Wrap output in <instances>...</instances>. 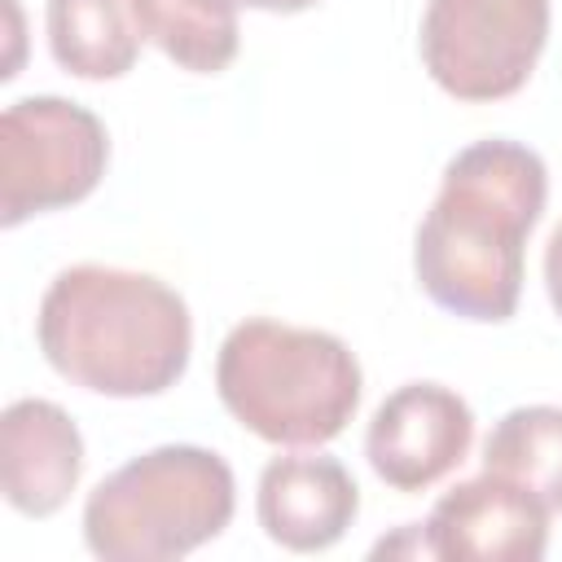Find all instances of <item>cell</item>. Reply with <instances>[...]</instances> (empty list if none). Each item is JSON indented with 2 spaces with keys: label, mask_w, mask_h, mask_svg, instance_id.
Masks as SVG:
<instances>
[{
  "label": "cell",
  "mask_w": 562,
  "mask_h": 562,
  "mask_svg": "<svg viewBox=\"0 0 562 562\" xmlns=\"http://www.w3.org/2000/svg\"><path fill=\"white\" fill-rule=\"evenodd\" d=\"M544 198L549 171L536 149L505 136L465 145L413 237V272L430 303L461 321H509Z\"/></svg>",
  "instance_id": "1"
},
{
  "label": "cell",
  "mask_w": 562,
  "mask_h": 562,
  "mask_svg": "<svg viewBox=\"0 0 562 562\" xmlns=\"http://www.w3.org/2000/svg\"><path fill=\"white\" fill-rule=\"evenodd\" d=\"M35 338L66 382L110 400H140L184 378L193 321L184 299L149 272L75 263L48 281Z\"/></svg>",
  "instance_id": "2"
},
{
  "label": "cell",
  "mask_w": 562,
  "mask_h": 562,
  "mask_svg": "<svg viewBox=\"0 0 562 562\" xmlns=\"http://www.w3.org/2000/svg\"><path fill=\"white\" fill-rule=\"evenodd\" d=\"M360 360L325 329L250 316L228 329L215 356L224 408L259 439L321 448L347 430L360 404Z\"/></svg>",
  "instance_id": "3"
},
{
  "label": "cell",
  "mask_w": 562,
  "mask_h": 562,
  "mask_svg": "<svg viewBox=\"0 0 562 562\" xmlns=\"http://www.w3.org/2000/svg\"><path fill=\"white\" fill-rule=\"evenodd\" d=\"M233 509L237 483L220 452L162 443L88 492L83 544L105 562H167L215 540Z\"/></svg>",
  "instance_id": "4"
},
{
  "label": "cell",
  "mask_w": 562,
  "mask_h": 562,
  "mask_svg": "<svg viewBox=\"0 0 562 562\" xmlns=\"http://www.w3.org/2000/svg\"><path fill=\"white\" fill-rule=\"evenodd\" d=\"M110 162L105 123L66 97H22L0 114V224L83 202Z\"/></svg>",
  "instance_id": "5"
},
{
  "label": "cell",
  "mask_w": 562,
  "mask_h": 562,
  "mask_svg": "<svg viewBox=\"0 0 562 562\" xmlns=\"http://www.w3.org/2000/svg\"><path fill=\"white\" fill-rule=\"evenodd\" d=\"M549 40V0H426L422 61L457 101L514 97Z\"/></svg>",
  "instance_id": "6"
},
{
  "label": "cell",
  "mask_w": 562,
  "mask_h": 562,
  "mask_svg": "<svg viewBox=\"0 0 562 562\" xmlns=\"http://www.w3.org/2000/svg\"><path fill=\"white\" fill-rule=\"evenodd\" d=\"M470 443L474 413L452 386L439 382L395 386L364 430V457L395 492H426L465 461Z\"/></svg>",
  "instance_id": "7"
},
{
  "label": "cell",
  "mask_w": 562,
  "mask_h": 562,
  "mask_svg": "<svg viewBox=\"0 0 562 562\" xmlns=\"http://www.w3.org/2000/svg\"><path fill=\"white\" fill-rule=\"evenodd\" d=\"M430 558L457 562H536L549 549V505L522 483L483 470L443 492L422 522Z\"/></svg>",
  "instance_id": "8"
},
{
  "label": "cell",
  "mask_w": 562,
  "mask_h": 562,
  "mask_svg": "<svg viewBox=\"0 0 562 562\" xmlns=\"http://www.w3.org/2000/svg\"><path fill=\"white\" fill-rule=\"evenodd\" d=\"M360 509V487L338 457L285 452L259 474L255 514L272 544L290 553H321L347 536Z\"/></svg>",
  "instance_id": "9"
},
{
  "label": "cell",
  "mask_w": 562,
  "mask_h": 562,
  "mask_svg": "<svg viewBox=\"0 0 562 562\" xmlns=\"http://www.w3.org/2000/svg\"><path fill=\"white\" fill-rule=\"evenodd\" d=\"M83 474V435L53 400H13L0 413V487L26 518H53Z\"/></svg>",
  "instance_id": "10"
},
{
  "label": "cell",
  "mask_w": 562,
  "mask_h": 562,
  "mask_svg": "<svg viewBox=\"0 0 562 562\" xmlns=\"http://www.w3.org/2000/svg\"><path fill=\"white\" fill-rule=\"evenodd\" d=\"M53 61L75 79H119L136 66L140 31L127 0H48Z\"/></svg>",
  "instance_id": "11"
},
{
  "label": "cell",
  "mask_w": 562,
  "mask_h": 562,
  "mask_svg": "<svg viewBox=\"0 0 562 562\" xmlns=\"http://www.w3.org/2000/svg\"><path fill=\"white\" fill-rule=\"evenodd\" d=\"M140 40L193 75H220L237 48V0H127Z\"/></svg>",
  "instance_id": "12"
},
{
  "label": "cell",
  "mask_w": 562,
  "mask_h": 562,
  "mask_svg": "<svg viewBox=\"0 0 562 562\" xmlns=\"http://www.w3.org/2000/svg\"><path fill=\"white\" fill-rule=\"evenodd\" d=\"M483 470L522 483L549 505V514H562V408H509L483 439Z\"/></svg>",
  "instance_id": "13"
},
{
  "label": "cell",
  "mask_w": 562,
  "mask_h": 562,
  "mask_svg": "<svg viewBox=\"0 0 562 562\" xmlns=\"http://www.w3.org/2000/svg\"><path fill=\"white\" fill-rule=\"evenodd\" d=\"M544 290H549V303L562 321V224L549 233V246H544Z\"/></svg>",
  "instance_id": "14"
},
{
  "label": "cell",
  "mask_w": 562,
  "mask_h": 562,
  "mask_svg": "<svg viewBox=\"0 0 562 562\" xmlns=\"http://www.w3.org/2000/svg\"><path fill=\"white\" fill-rule=\"evenodd\" d=\"M237 4L263 9V13H303V9H312V4H321V0H237Z\"/></svg>",
  "instance_id": "15"
}]
</instances>
